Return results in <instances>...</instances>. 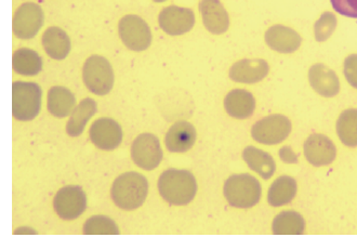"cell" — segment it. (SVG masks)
Here are the masks:
<instances>
[{
  "mask_svg": "<svg viewBox=\"0 0 357 237\" xmlns=\"http://www.w3.org/2000/svg\"><path fill=\"white\" fill-rule=\"evenodd\" d=\"M158 190L162 199L174 206L191 203L197 193V182L188 170L168 169L158 180Z\"/></svg>",
  "mask_w": 357,
  "mask_h": 237,
  "instance_id": "6da1fadb",
  "label": "cell"
},
{
  "mask_svg": "<svg viewBox=\"0 0 357 237\" xmlns=\"http://www.w3.org/2000/svg\"><path fill=\"white\" fill-rule=\"evenodd\" d=\"M148 194V180L138 172L121 174L112 187V199L123 211H135L141 207Z\"/></svg>",
  "mask_w": 357,
  "mask_h": 237,
  "instance_id": "7a4b0ae2",
  "label": "cell"
},
{
  "mask_svg": "<svg viewBox=\"0 0 357 237\" xmlns=\"http://www.w3.org/2000/svg\"><path fill=\"white\" fill-rule=\"evenodd\" d=\"M223 192L232 207L248 209L260 201L262 188L258 179L250 174H233L225 181Z\"/></svg>",
  "mask_w": 357,
  "mask_h": 237,
  "instance_id": "3957f363",
  "label": "cell"
},
{
  "mask_svg": "<svg viewBox=\"0 0 357 237\" xmlns=\"http://www.w3.org/2000/svg\"><path fill=\"white\" fill-rule=\"evenodd\" d=\"M41 88L35 82L13 84V114L21 121H33L41 109Z\"/></svg>",
  "mask_w": 357,
  "mask_h": 237,
  "instance_id": "277c9868",
  "label": "cell"
},
{
  "mask_svg": "<svg viewBox=\"0 0 357 237\" xmlns=\"http://www.w3.org/2000/svg\"><path fill=\"white\" fill-rule=\"evenodd\" d=\"M82 77L86 87L97 95H105L114 86V72L107 59L92 56L86 61L82 70Z\"/></svg>",
  "mask_w": 357,
  "mask_h": 237,
  "instance_id": "5b68a950",
  "label": "cell"
},
{
  "mask_svg": "<svg viewBox=\"0 0 357 237\" xmlns=\"http://www.w3.org/2000/svg\"><path fill=\"white\" fill-rule=\"evenodd\" d=\"M291 132V123L284 115L274 114L264 117L255 123L251 136L257 142L266 146H275L287 139Z\"/></svg>",
  "mask_w": 357,
  "mask_h": 237,
  "instance_id": "8992f818",
  "label": "cell"
},
{
  "mask_svg": "<svg viewBox=\"0 0 357 237\" xmlns=\"http://www.w3.org/2000/svg\"><path fill=\"white\" fill-rule=\"evenodd\" d=\"M119 35L126 47L137 52L146 50L152 43L150 26L138 15H126L121 20Z\"/></svg>",
  "mask_w": 357,
  "mask_h": 237,
  "instance_id": "52a82bcc",
  "label": "cell"
},
{
  "mask_svg": "<svg viewBox=\"0 0 357 237\" xmlns=\"http://www.w3.org/2000/svg\"><path fill=\"white\" fill-rule=\"evenodd\" d=\"M131 156L138 167L153 170L158 167L164 154L158 138L152 133H143L133 142Z\"/></svg>",
  "mask_w": 357,
  "mask_h": 237,
  "instance_id": "ba28073f",
  "label": "cell"
},
{
  "mask_svg": "<svg viewBox=\"0 0 357 237\" xmlns=\"http://www.w3.org/2000/svg\"><path fill=\"white\" fill-rule=\"evenodd\" d=\"M54 205L59 217L64 220H74L85 213L87 197L82 188L68 185L56 193Z\"/></svg>",
  "mask_w": 357,
  "mask_h": 237,
  "instance_id": "9c48e42d",
  "label": "cell"
},
{
  "mask_svg": "<svg viewBox=\"0 0 357 237\" xmlns=\"http://www.w3.org/2000/svg\"><path fill=\"white\" fill-rule=\"evenodd\" d=\"M44 13L37 3H23L15 13L13 33L17 38H34L44 25Z\"/></svg>",
  "mask_w": 357,
  "mask_h": 237,
  "instance_id": "30bf717a",
  "label": "cell"
},
{
  "mask_svg": "<svg viewBox=\"0 0 357 237\" xmlns=\"http://www.w3.org/2000/svg\"><path fill=\"white\" fill-rule=\"evenodd\" d=\"M160 29L170 36H180L193 29L195 15L188 8L170 6L165 8L158 17Z\"/></svg>",
  "mask_w": 357,
  "mask_h": 237,
  "instance_id": "8fae6325",
  "label": "cell"
},
{
  "mask_svg": "<svg viewBox=\"0 0 357 237\" xmlns=\"http://www.w3.org/2000/svg\"><path fill=\"white\" fill-rule=\"evenodd\" d=\"M90 140L101 150H115L123 141V129L114 119H98L90 128Z\"/></svg>",
  "mask_w": 357,
  "mask_h": 237,
  "instance_id": "7c38bea8",
  "label": "cell"
},
{
  "mask_svg": "<svg viewBox=\"0 0 357 237\" xmlns=\"http://www.w3.org/2000/svg\"><path fill=\"white\" fill-rule=\"evenodd\" d=\"M304 155L310 164L315 167L328 166L335 160L337 150L328 137L324 135H312L304 143Z\"/></svg>",
  "mask_w": 357,
  "mask_h": 237,
  "instance_id": "4fadbf2b",
  "label": "cell"
},
{
  "mask_svg": "<svg viewBox=\"0 0 357 237\" xmlns=\"http://www.w3.org/2000/svg\"><path fill=\"white\" fill-rule=\"evenodd\" d=\"M266 43L280 54H292L301 46L302 38L295 29L284 25H274L266 33Z\"/></svg>",
  "mask_w": 357,
  "mask_h": 237,
  "instance_id": "5bb4252c",
  "label": "cell"
},
{
  "mask_svg": "<svg viewBox=\"0 0 357 237\" xmlns=\"http://www.w3.org/2000/svg\"><path fill=\"white\" fill-rule=\"evenodd\" d=\"M199 11L204 25L211 34L221 35L229 29V15L220 0H202Z\"/></svg>",
  "mask_w": 357,
  "mask_h": 237,
  "instance_id": "9a60e30c",
  "label": "cell"
},
{
  "mask_svg": "<svg viewBox=\"0 0 357 237\" xmlns=\"http://www.w3.org/2000/svg\"><path fill=\"white\" fill-rule=\"evenodd\" d=\"M309 79L311 87L321 97L333 98L340 91L338 76L324 64H315L310 68Z\"/></svg>",
  "mask_w": 357,
  "mask_h": 237,
  "instance_id": "2e32d148",
  "label": "cell"
},
{
  "mask_svg": "<svg viewBox=\"0 0 357 237\" xmlns=\"http://www.w3.org/2000/svg\"><path fill=\"white\" fill-rule=\"evenodd\" d=\"M268 70L266 61L261 59L241 60L229 70V78L241 84H256L266 77Z\"/></svg>",
  "mask_w": 357,
  "mask_h": 237,
  "instance_id": "e0dca14e",
  "label": "cell"
},
{
  "mask_svg": "<svg viewBox=\"0 0 357 237\" xmlns=\"http://www.w3.org/2000/svg\"><path fill=\"white\" fill-rule=\"evenodd\" d=\"M196 129L188 121H176L166 135V146L169 152L184 153L195 144Z\"/></svg>",
  "mask_w": 357,
  "mask_h": 237,
  "instance_id": "ac0fdd59",
  "label": "cell"
},
{
  "mask_svg": "<svg viewBox=\"0 0 357 237\" xmlns=\"http://www.w3.org/2000/svg\"><path fill=\"white\" fill-rule=\"evenodd\" d=\"M225 107L229 116L237 119H246L254 114L256 101L250 92L244 89H235L227 93Z\"/></svg>",
  "mask_w": 357,
  "mask_h": 237,
  "instance_id": "d6986e66",
  "label": "cell"
},
{
  "mask_svg": "<svg viewBox=\"0 0 357 237\" xmlns=\"http://www.w3.org/2000/svg\"><path fill=\"white\" fill-rule=\"evenodd\" d=\"M43 45L50 58L54 60H64L70 52V39L60 27H50L43 36Z\"/></svg>",
  "mask_w": 357,
  "mask_h": 237,
  "instance_id": "ffe728a7",
  "label": "cell"
},
{
  "mask_svg": "<svg viewBox=\"0 0 357 237\" xmlns=\"http://www.w3.org/2000/svg\"><path fill=\"white\" fill-rule=\"evenodd\" d=\"M297 181L289 176H282L273 182L268 193V201L273 207L287 205L297 195Z\"/></svg>",
  "mask_w": 357,
  "mask_h": 237,
  "instance_id": "44dd1931",
  "label": "cell"
},
{
  "mask_svg": "<svg viewBox=\"0 0 357 237\" xmlns=\"http://www.w3.org/2000/svg\"><path fill=\"white\" fill-rule=\"evenodd\" d=\"M243 158L251 170H254L260 177L268 180L272 178L276 170L275 160L264 151L254 146H248L243 152Z\"/></svg>",
  "mask_w": 357,
  "mask_h": 237,
  "instance_id": "7402d4cb",
  "label": "cell"
},
{
  "mask_svg": "<svg viewBox=\"0 0 357 237\" xmlns=\"http://www.w3.org/2000/svg\"><path fill=\"white\" fill-rule=\"evenodd\" d=\"M75 95L68 88L52 87L48 92V109L54 116L63 118L70 115L75 107Z\"/></svg>",
  "mask_w": 357,
  "mask_h": 237,
  "instance_id": "603a6c76",
  "label": "cell"
},
{
  "mask_svg": "<svg viewBox=\"0 0 357 237\" xmlns=\"http://www.w3.org/2000/svg\"><path fill=\"white\" fill-rule=\"evenodd\" d=\"M97 103L94 100L90 99V98L82 100L70 115V121L66 126L68 135L70 137L80 136L89 119L97 113Z\"/></svg>",
  "mask_w": 357,
  "mask_h": 237,
  "instance_id": "cb8c5ba5",
  "label": "cell"
},
{
  "mask_svg": "<svg viewBox=\"0 0 357 237\" xmlns=\"http://www.w3.org/2000/svg\"><path fill=\"white\" fill-rule=\"evenodd\" d=\"M13 70L20 75L35 76L43 70V60L36 51L22 48L15 51L13 58Z\"/></svg>",
  "mask_w": 357,
  "mask_h": 237,
  "instance_id": "d4e9b609",
  "label": "cell"
},
{
  "mask_svg": "<svg viewBox=\"0 0 357 237\" xmlns=\"http://www.w3.org/2000/svg\"><path fill=\"white\" fill-rule=\"evenodd\" d=\"M272 229L275 235H302L305 221L297 211H282L273 221Z\"/></svg>",
  "mask_w": 357,
  "mask_h": 237,
  "instance_id": "484cf974",
  "label": "cell"
},
{
  "mask_svg": "<svg viewBox=\"0 0 357 237\" xmlns=\"http://www.w3.org/2000/svg\"><path fill=\"white\" fill-rule=\"evenodd\" d=\"M337 133L344 146H357V109H350L342 112L337 121Z\"/></svg>",
  "mask_w": 357,
  "mask_h": 237,
  "instance_id": "4316f807",
  "label": "cell"
},
{
  "mask_svg": "<svg viewBox=\"0 0 357 237\" xmlns=\"http://www.w3.org/2000/svg\"><path fill=\"white\" fill-rule=\"evenodd\" d=\"M84 233L86 235H119V229L111 218L94 215L85 223Z\"/></svg>",
  "mask_w": 357,
  "mask_h": 237,
  "instance_id": "83f0119b",
  "label": "cell"
},
{
  "mask_svg": "<svg viewBox=\"0 0 357 237\" xmlns=\"http://www.w3.org/2000/svg\"><path fill=\"white\" fill-rule=\"evenodd\" d=\"M337 26V17L331 13H325L319 17V21L314 25V34L319 43L327 40L335 32Z\"/></svg>",
  "mask_w": 357,
  "mask_h": 237,
  "instance_id": "f1b7e54d",
  "label": "cell"
},
{
  "mask_svg": "<svg viewBox=\"0 0 357 237\" xmlns=\"http://www.w3.org/2000/svg\"><path fill=\"white\" fill-rule=\"evenodd\" d=\"M331 3L335 13L357 19V0H331Z\"/></svg>",
  "mask_w": 357,
  "mask_h": 237,
  "instance_id": "f546056e",
  "label": "cell"
},
{
  "mask_svg": "<svg viewBox=\"0 0 357 237\" xmlns=\"http://www.w3.org/2000/svg\"><path fill=\"white\" fill-rule=\"evenodd\" d=\"M343 72L349 84L357 89V54H351L345 59Z\"/></svg>",
  "mask_w": 357,
  "mask_h": 237,
  "instance_id": "4dcf8cb0",
  "label": "cell"
},
{
  "mask_svg": "<svg viewBox=\"0 0 357 237\" xmlns=\"http://www.w3.org/2000/svg\"><path fill=\"white\" fill-rule=\"evenodd\" d=\"M155 3H164L166 0H154Z\"/></svg>",
  "mask_w": 357,
  "mask_h": 237,
  "instance_id": "1f68e13d",
  "label": "cell"
}]
</instances>
